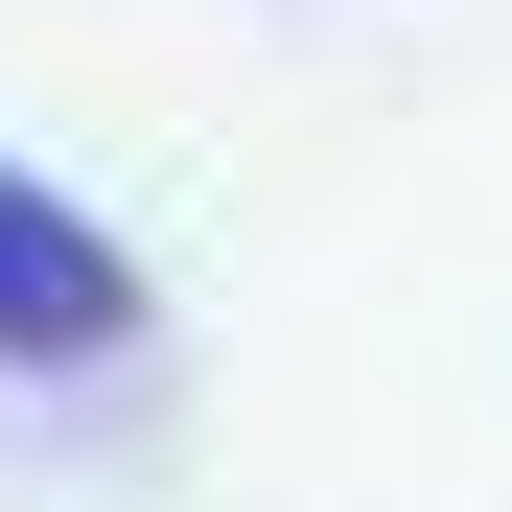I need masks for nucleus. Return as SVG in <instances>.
<instances>
[{"mask_svg":"<svg viewBox=\"0 0 512 512\" xmlns=\"http://www.w3.org/2000/svg\"><path fill=\"white\" fill-rule=\"evenodd\" d=\"M117 350H140V256L0 163V373H117Z\"/></svg>","mask_w":512,"mask_h":512,"instance_id":"f257e3e1","label":"nucleus"}]
</instances>
